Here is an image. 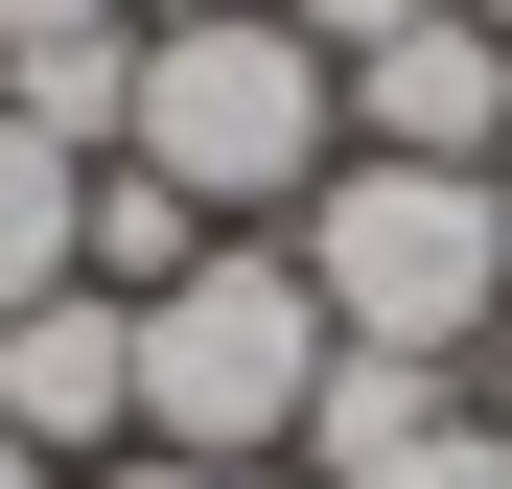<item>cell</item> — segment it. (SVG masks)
Masks as SVG:
<instances>
[{
	"label": "cell",
	"instance_id": "obj_1",
	"mask_svg": "<svg viewBox=\"0 0 512 489\" xmlns=\"http://www.w3.org/2000/svg\"><path fill=\"white\" fill-rule=\"evenodd\" d=\"M117 163H163L210 233H303V187L350 163V47H303L280 0L140 24V117H117Z\"/></svg>",
	"mask_w": 512,
	"mask_h": 489
},
{
	"label": "cell",
	"instance_id": "obj_2",
	"mask_svg": "<svg viewBox=\"0 0 512 489\" xmlns=\"http://www.w3.org/2000/svg\"><path fill=\"white\" fill-rule=\"evenodd\" d=\"M280 257L326 280V326L350 350H419V373H466V350H512V163H326L303 187V233Z\"/></svg>",
	"mask_w": 512,
	"mask_h": 489
},
{
	"label": "cell",
	"instance_id": "obj_3",
	"mask_svg": "<svg viewBox=\"0 0 512 489\" xmlns=\"http://www.w3.org/2000/svg\"><path fill=\"white\" fill-rule=\"evenodd\" d=\"M326 280L280 257V233H210L187 280L140 303V443H187V466H303V396H326Z\"/></svg>",
	"mask_w": 512,
	"mask_h": 489
},
{
	"label": "cell",
	"instance_id": "obj_4",
	"mask_svg": "<svg viewBox=\"0 0 512 489\" xmlns=\"http://www.w3.org/2000/svg\"><path fill=\"white\" fill-rule=\"evenodd\" d=\"M0 443H47L70 489H94V466L140 443V303H94V280L0 303Z\"/></svg>",
	"mask_w": 512,
	"mask_h": 489
},
{
	"label": "cell",
	"instance_id": "obj_5",
	"mask_svg": "<svg viewBox=\"0 0 512 489\" xmlns=\"http://www.w3.org/2000/svg\"><path fill=\"white\" fill-rule=\"evenodd\" d=\"M350 140L373 163H512V24L419 0L396 47H350Z\"/></svg>",
	"mask_w": 512,
	"mask_h": 489
},
{
	"label": "cell",
	"instance_id": "obj_6",
	"mask_svg": "<svg viewBox=\"0 0 512 489\" xmlns=\"http://www.w3.org/2000/svg\"><path fill=\"white\" fill-rule=\"evenodd\" d=\"M443 420H466V373H419V350H326V396H303V489H350V466L443 443Z\"/></svg>",
	"mask_w": 512,
	"mask_h": 489
},
{
	"label": "cell",
	"instance_id": "obj_7",
	"mask_svg": "<svg viewBox=\"0 0 512 489\" xmlns=\"http://www.w3.org/2000/svg\"><path fill=\"white\" fill-rule=\"evenodd\" d=\"M187 257H210V210L163 187V163H94V210H70V280H94V303H163Z\"/></svg>",
	"mask_w": 512,
	"mask_h": 489
},
{
	"label": "cell",
	"instance_id": "obj_8",
	"mask_svg": "<svg viewBox=\"0 0 512 489\" xmlns=\"http://www.w3.org/2000/svg\"><path fill=\"white\" fill-rule=\"evenodd\" d=\"M70 210H94V163L0 117V303H47V280H70Z\"/></svg>",
	"mask_w": 512,
	"mask_h": 489
},
{
	"label": "cell",
	"instance_id": "obj_9",
	"mask_svg": "<svg viewBox=\"0 0 512 489\" xmlns=\"http://www.w3.org/2000/svg\"><path fill=\"white\" fill-rule=\"evenodd\" d=\"M350 489H512V420H443V443H396V466H350Z\"/></svg>",
	"mask_w": 512,
	"mask_h": 489
},
{
	"label": "cell",
	"instance_id": "obj_10",
	"mask_svg": "<svg viewBox=\"0 0 512 489\" xmlns=\"http://www.w3.org/2000/svg\"><path fill=\"white\" fill-rule=\"evenodd\" d=\"M94 489H303V466H187V443H117Z\"/></svg>",
	"mask_w": 512,
	"mask_h": 489
},
{
	"label": "cell",
	"instance_id": "obj_11",
	"mask_svg": "<svg viewBox=\"0 0 512 489\" xmlns=\"http://www.w3.org/2000/svg\"><path fill=\"white\" fill-rule=\"evenodd\" d=\"M280 24H303V47H396L419 0H280Z\"/></svg>",
	"mask_w": 512,
	"mask_h": 489
},
{
	"label": "cell",
	"instance_id": "obj_12",
	"mask_svg": "<svg viewBox=\"0 0 512 489\" xmlns=\"http://www.w3.org/2000/svg\"><path fill=\"white\" fill-rule=\"evenodd\" d=\"M70 24H140V0H0V47H70Z\"/></svg>",
	"mask_w": 512,
	"mask_h": 489
},
{
	"label": "cell",
	"instance_id": "obj_13",
	"mask_svg": "<svg viewBox=\"0 0 512 489\" xmlns=\"http://www.w3.org/2000/svg\"><path fill=\"white\" fill-rule=\"evenodd\" d=\"M0 489H70V466H47V443H0Z\"/></svg>",
	"mask_w": 512,
	"mask_h": 489
},
{
	"label": "cell",
	"instance_id": "obj_14",
	"mask_svg": "<svg viewBox=\"0 0 512 489\" xmlns=\"http://www.w3.org/2000/svg\"><path fill=\"white\" fill-rule=\"evenodd\" d=\"M140 24H210V0H140Z\"/></svg>",
	"mask_w": 512,
	"mask_h": 489
},
{
	"label": "cell",
	"instance_id": "obj_15",
	"mask_svg": "<svg viewBox=\"0 0 512 489\" xmlns=\"http://www.w3.org/2000/svg\"><path fill=\"white\" fill-rule=\"evenodd\" d=\"M466 24H512V0H466Z\"/></svg>",
	"mask_w": 512,
	"mask_h": 489
}]
</instances>
